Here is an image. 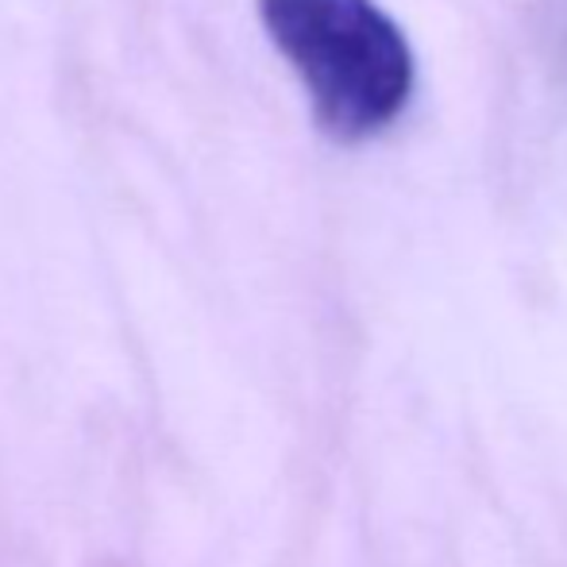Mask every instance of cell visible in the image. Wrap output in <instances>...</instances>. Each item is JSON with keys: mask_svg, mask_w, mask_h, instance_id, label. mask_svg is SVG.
<instances>
[{"mask_svg": "<svg viewBox=\"0 0 567 567\" xmlns=\"http://www.w3.org/2000/svg\"><path fill=\"white\" fill-rule=\"evenodd\" d=\"M259 20L332 140H371L405 113L413 51L374 0H259Z\"/></svg>", "mask_w": 567, "mask_h": 567, "instance_id": "obj_1", "label": "cell"}]
</instances>
